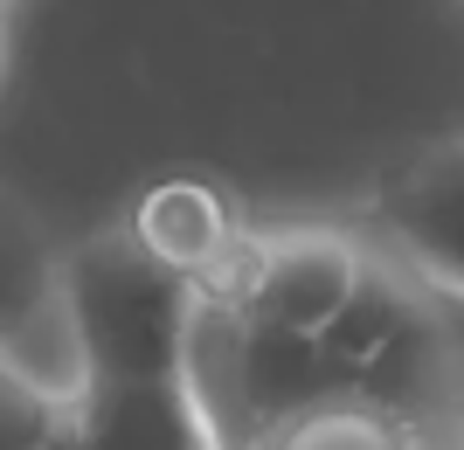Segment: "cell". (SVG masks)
Masks as SVG:
<instances>
[{"mask_svg": "<svg viewBox=\"0 0 464 450\" xmlns=\"http://www.w3.org/2000/svg\"><path fill=\"white\" fill-rule=\"evenodd\" d=\"M56 292L77 319L91 381L188 374V340L201 305H194L188 277L160 271L125 229H104L83 250L56 256Z\"/></svg>", "mask_w": 464, "mask_h": 450, "instance_id": "cell-1", "label": "cell"}, {"mask_svg": "<svg viewBox=\"0 0 464 450\" xmlns=\"http://www.w3.org/2000/svg\"><path fill=\"white\" fill-rule=\"evenodd\" d=\"M368 284V256L333 229H298V235H264V263L243 298V326H271V333H326Z\"/></svg>", "mask_w": 464, "mask_h": 450, "instance_id": "cell-2", "label": "cell"}, {"mask_svg": "<svg viewBox=\"0 0 464 450\" xmlns=\"http://www.w3.org/2000/svg\"><path fill=\"white\" fill-rule=\"evenodd\" d=\"M83 450H222V423L194 395L188 374L160 381H91L70 409Z\"/></svg>", "mask_w": 464, "mask_h": 450, "instance_id": "cell-3", "label": "cell"}, {"mask_svg": "<svg viewBox=\"0 0 464 450\" xmlns=\"http://www.w3.org/2000/svg\"><path fill=\"white\" fill-rule=\"evenodd\" d=\"M125 235L153 256L160 271L194 277L236 235V201H229V187H215L208 174H167L132 201Z\"/></svg>", "mask_w": 464, "mask_h": 450, "instance_id": "cell-4", "label": "cell"}, {"mask_svg": "<svg viewBox=\"0 0 464 450\" xmlns=\"http://www.w3.org/2000/svg\"><path fill=\"white\" fill-rule=\"evenodd\" d=\"M0 368L21 374V381H28L42 402H56L63 416L83 402V388H91V360H83L77 319H70V305H63L56 284H49L35 305H21L14 319H0Z\"/></svg>", "mask_w": 464, "mask_h": 450, "instance_id": "cell-5", "label": "cell"}, {"mask_svg": "<svg viewBox=\"0 0 464 450\" xmlns=\"http://www.w3.org/2000/svg\"><path fill=\"white\" fill-rule=\"evenodd\" d=\"M264 450H423L402 416H388L382 402L361 395H326L312 409L285 416L277 430H264Z\"/></svg>", "mask_w": 464, "mask_h": 450, "instance_id": "cell-6", "label": "cell"}, {"mask_svg": "<svg viewBox=\"0 0 464 450\" xmlns=\"http://www.w3.org/2000/svg\"><path fill=\"white\" fill-rule=\"evenodd\" d=\"M56 284V250L28 229V215H14L0 201V319H14L21 305H35Z\"/></svg>", "mask_w": 464, "mask_h": 450, "instance_id": "cell-7", "label": "cell"}, {"mask_svg": "<svg viewBox=\"0 0 464 450\" xmlns=\"http://www.w3.org/2000/svg\"><path fill=\"white\" fill-rule=\"evenodd\" d=\"M63 423H70V416H63L56 402H42L21 374L0 368V450H42V444H56Z\"/></svg>", "mask_w": 464, "mask_h": 450, "instance_id": "cell-8", "label": "cell"}, {"mask_svg": "<svg viewBox=\"0 0 464 450\" xmlns=\"http://www.w3.org/2000/svg\"><path fill=\"white\" fill-rule=\"evenodd\" d=\"M42 450H83V444H77V430L63 423V430H56V444H42Z\"/></svg>", "mask_w": 464, "mask_h": 450, "instance_id": "cell-9", "label": "cell"}, {"mask_svg": "<svg viewBox=\"0 0 464 450\" xmlns=\"http://www.w3.org/2000/svg\"><path fill=\"white\" fill-rule=\"evenodd\" d=\"M450 436H458V450H464V409H458V423H450Z\"/></svg>", "mask_w": 464, "mask_h": 450, "instance_id": "cell-10", "label": "cell"}, {"mask_svg": "<svg viewBox=\"0 0 464 450\" xmlns=\"http://www.w3.org/2000/svg\"><path fill=\"white\" fill-rule=\"evenodd\" d=\"M0 62H7V28H0Z\"/></svg>", "mask_w": 464, "mask_h": 450, "instance_id": "cell-11", "label": "cell"}]
</instances>
